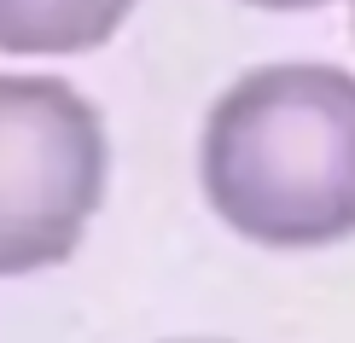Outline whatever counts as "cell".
<instances>
[{"label":"cell","mask_w":355,"mask_h":343,"mask_svg":"<svg viewBox=\"0 0 355 343\" xmlns=\"http://www.w3.org/2000/svg\"><path fill=\"white\" fill-rule=\"evenodd\" d=\"M210 210L268 250H320L355 233V76L262 64L210 105L198 140Z\"/></svg>","instance_id":"cell-1"},{"label":"cell","mask_w":355,"mask_h":343,"mask_svg":"<svg viewBox=\"0 0 355 343\" xmlns=\"http://www.w3.org/2000/svg\"><path fill=\"white\" fill-rule=\"evenodd\" d=\"M111 181L99 105L64 76L0 70V279L76 256Z\"/></svg>","instance_id":"cell-2"},{"label":"cell","mask_w":355,"mask_h":343,"mask_svg":"<svg viewBox=\"0 0 355 343\" xmlns=\"http://www.w3.org/2000/svg\"><path fill=\"white\" fill-rule=\"evenodd\" d=\"M135 0H0V53L70 58L105 47L128 24Z\"/></svg>","instance_id":"cell-3"},{"label":"cell","mask_w":355,"mask_h":343,"mask_svg":"<svg viewBox=\"0 0 355 343\" xmlns=\"http://www.w3.org/2000/svg\"><path fill=\"white\" fill-rule=\"evenodd\" d=\"M245 6H262V12H309V6H327V0H245Z\"/></svg>","instance_id":"cell-4"},{"label":"cell","mask_w":355,"mask_h":343,"mask_svg":"<svg viewBox=\"0 0 355 343\" xmlns=\"http://www.w3.org/2000/svg\"><path fill=\"white\" fill-rule=\"evenodd\" d=\"M175 343H221V337H175Z\"/></svg>","instance_id":"cell-5"}]
</instances>
